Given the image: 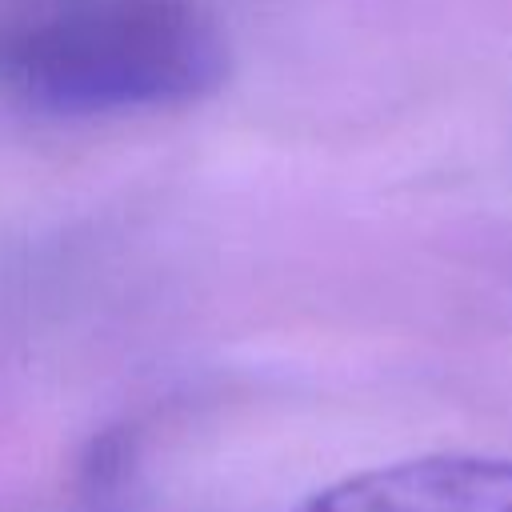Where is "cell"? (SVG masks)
Here are the masks:
<instances>
[{
	"mask_svg": "<svg viewBox=\"0 0 512 512\" xmlns=\"http://www.w3.org/2000/svg\"><path fill=\"white\" fill-rule=\"evenodd\" d=\"M216 72L208 24L176 0H76L0 36V76L68 112L176 104Z\"/></svg>",
	"mask_w": 512,
	"mask_h": 512,
	"instance_id": "1",
	"label": "cell"
},
{
	"mask_svg": "<svg viewBox=\"0 0 512 512\" xmlns=\"http://www.w3.org/2000/svg\"><path fill=\"white\" fill-rule=\"evenodd\" d=\"M296 512H512V456L432 452L352 472Z\"/></svg>",
	"mask_w": 512,
	"mask_h": 512,
	"instance_id": "2",
	"label": "cell"
}]
</instances>
